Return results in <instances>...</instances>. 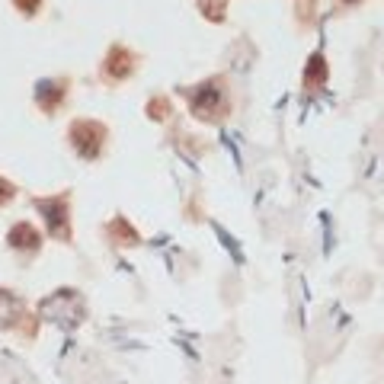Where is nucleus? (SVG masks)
Wrapping results in <instances>:
<instances>
[{"mask_svg": "<svg viewBox=\"0 0 384 384\" xmlns=\"http://www.w3.org/2000/svg\"><path fill=\"white\" fill-rule=\"evenodd\" d=\"M39 317L49 320V324L74 330V326H80L87 317V301L77 288H58V292H51L49 298L39 304Z\"/></svg>", "mask_w": 384, "mask_h": 384, "instance_id": "1", "label": "nucleus"}, {"mask_svg": "<svg viewBox=\"0 0 384 384\" xmlns=\"http://www.w3.org/2000/svg\"><path fill=\"white\" fill-rule=\"evenodd\" d=\"M106 134H109L106 125L96 122V119H77L74 125H71V132H67V138H71L74 150L84 160H96L103 150V141H106Z\"/></svg>", "mask_w": 384, "mask_h": 384, "instance_id": "2", "label": "nucleus"}, {"mask_svg": "<svg viewBox=\"0 0 384 384\" xmlns=\"http://www.w3.org/2000/svg\"><path fill=\"white\" fill-rule=\"evenodd\" d=\"M33 209L45 218L49 234L55 241H71V205H67V192L64 195H51V199H33Z\"/></svg>", "mask_w": 384, "mask_h": 384, "instance_id": "3", "label": "nucleus"}, {"mask_svg": "<svg viewBox=\"0 0 384 384\" xmlns=\"http://www.w3.org/2000/svg\"><path fill=\"white\" fill-rule=\"evenodd\" d=\"M221 100H225V84L211 77L205 84H199L195 90L189 93V109L192 116H199L202 122H215L218 119V109H221Z\"/></svg>", "mask_w": 384, "mask_h": 384, "instance_id": "4", "label": "nucleus"}, {"mask_svg": "<svg viewBox=\"0 0 384 384\" xmlns=\"http://www.w3.org/2000/svg\"><path fill=\"white\" fill-rule=\"evenodd\" d=\"M132 71H134V55L125 45H112L106 61H103V77L106 80H125Z\"/></svg>", "mask_w": 384, "mask_h": 384, "instance_id": "5", "label": "nucleus"}, {"mask_svg": "<svg viewBox=\"0 0 384 384\" xmlns=\"http://www.w3.org/2000/svg\"><path fill=\"white\" fill-rule=\"evenodd\" d=\"M64 96H67V80H51V77H45V80L35 84V103H39V109H45V112H55V109L64 103Z\"/></svg>", "mask_w": 384, "mask_h": 384, "instance_id": "6", "label": "nucleus"}, {"mask_svg": "<svg viewBox=\"0 0 384 384\" xmlns=\"http://www.w3.org/2000/svg\"><path fill=\"white\" fill-rule=\"evenodd\" d=\"M7 243H10V247H17V250H39V247H42V234L35 231V225L19 221V225L10 227Z\"/></svg>", "mask_w": 384, "mask_h": 384, "instance_id": "7", "label": "nucleus"}, {"mask_svg": "<svg viewBox=\"0 0 384 384\" xmlns=\"http://www.w3.org/2000/svg\"><path fill=\"white\" fill-rule=\"evenodd\" d=\"M19 317H23V298L7 292V288H0V330L17 326Z\"/></svg>", "mask_w": 384, "mask_h": 384, "instance_id": "8", "label": "nucleus"}, {"mask_svg": "<svg viewBox=\"0 0 384 384\" xmlns=\"http://www.w3.org/2000/svg\"><path fill=\"white\" fill-rule=\"evenodd\" d=\"M109 234L116 237V243H119V247H134V243H138V231H134V227L128 225V221H125L122 215H119L116 221L109 225Z\"/></svg>", "mask_w": 384, "mask_h": 384, "instance_id": "9", "label": "nucleus"}, {"mask_svg": "<svg viewBox=\"0 0 384 384\" xmlns=\"http://www.w3.org/2000/svg\"><path fill=\"white\" fill-rule=\"evenodd\" d=\"M326 80V61H324V55H311V61H308V71H304V84L308 87H314V84H324Z\"/></svg>", "mask_w": 384, "mask_h": 384, "instance_id": "10", "label": "nucleus"}, {"mask_svg": "<svg viewBox=\"0 0 384 384\" xmlns=\"http://www.w3.org/2000/svg\"><path fill=\"white\" fill-rule=\"evenodd\" d=\"M211 231H215V234H218V241L225 243V250L231 253V256H234V263L241 266V263H243V253H241V247H237V241H234V237L227 234V231H225L221 225H218V221H211Z\"/></svg>", "mask_w": 384, "mask_h": 384, "instance_id": "11", "label": "nucleus"}, {"mask_svg": "<svg viewBox=\"0 0 384 384\" xmlns=\"http://www.w3.org/2000/svg\"><path fill=\"white\" fill-rule=\"evenodd\" d=\"M199 7H202V13H205V17L209 19H218V23H221V19H225V3H221V0H199Z\"/></svg>", "mask_w": 384, "mask_h": 384, "instance_id": "12", "label": "nucleus"}, {"mask_svg": "<svg viewBox=\"0 0 384 384\" xmlns=\"http://www.w3.org/2000/svg\"><path fill=\"white\" fill-rule=\"evenodd\" d=\"M13 7H17L23 17H35L39 7H42V0H13Z\"/></svg>", "mask_w": 384, "mask_h": 384, "instance_id": "13", "label": "nucleus"}, {"mask_svg": "<svg viewBox=\"0 0 384 384\" xmlns=\"http://www.w3.org/2000/svg\"><path fill=\"white\" fill-rule=\"evenodd\" d=\"M148 112H150L154 119H167V116H170V103H167V100H154V103L148 106Z\"/></svg>", "mask_w": 384, "mask_h": 384, "instance_id": "14", "label": "nucleus"}, {"mask_svg": "<svg viewBox=\"0 0 384 384\" xmlns=\"http://www.w3.org/2000/svg\"><path fill=\"white\" fill-rule=\"evenodd\" d=\"M13 195H17V186L10 183V180H3V176H0V205H7Z\"/></svg>", "mask_w": 384, "mask_h": 384, "instance_id": "15", "label": "nucleus"}, {"mask_svg": "<svg viewBox=\"0 0 384 384\" xmlns=\"http://www.w3.org/2000/svg\"><path fill=\"white\" fill-rule=\"evenodd\" d=\"M346 3H359V0H346Z\"/></svg>", "mask_w": 384, "mask_h": 384, "instance_id": "16", "label": "nucleus"}]
</instances>
